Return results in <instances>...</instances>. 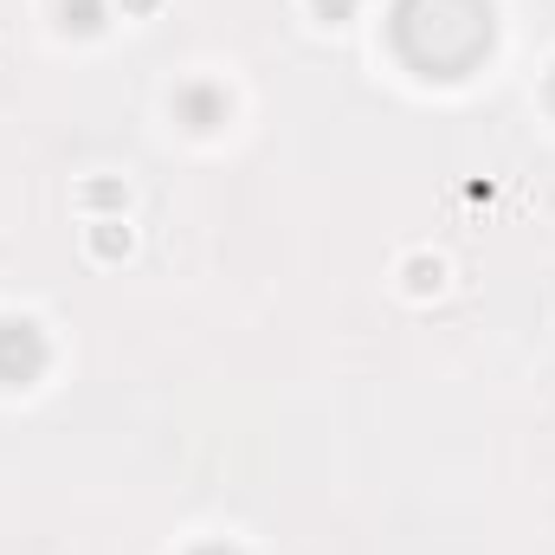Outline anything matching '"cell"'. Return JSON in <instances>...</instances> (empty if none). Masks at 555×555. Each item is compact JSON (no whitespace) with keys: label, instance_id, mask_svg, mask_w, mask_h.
Segmentation results:
<instances>
[{"label":"cell","instance_id":"9c48e42d","mask_svg":"<svg viewBox=\"0 0 555 555\" xmlns=\"http://www.w3.org/2000/svg\"><path fill=\"white\" fill-rule=\"evenodd\" d=\"M124 13H155V0H124Z\"/></svg>","mask_w":555,"mask_h":555},{"label":"cell","instance_id":"5b68a950","mask_svg":"<svg viewBox=\"0 0 555 555\" xmlns=\"http://www.w3.org/2000/svg\"><path fill=\"white\" fill-rule=\"evenodd\" d=\"M401 272H408V291H414V297H426V291H439V284H446V266H439V259H426V253H414Z\"/></svg>","mask_w":555,"mask_h":555},{"label":"cell","instance_id":"8992f818","mask_svg":"<svg viewBox=\"0 0 555 555\" xmlns=\"http://www.w3.org/2000/svg\"><path fill=\"white\" fill-rule=\"evenodd\" d=\"M85 201H91V207H124V188H117V181H91Z\"/></svg>","mask_w":555,"mask_h":555},{"label":"cell","instance_id":"ba28073f","mask_svg":"<svg viewBox=\"0 0 555 555\" xmlns=\"http://www.w3.org/2000/svg\"><path fill=\"white\" fill-rule=\"evenodd\" d=\"M194 555H240V550H227V543H201Z\"/></svg>","mask_w":555,"mask_h":555},{"label":"cell","instance_id":"3957f363","mask_svg":"<svg viewBox=\"0 0 555 555\" xmlns=\"http://www.w3.org/2000/svg\"><path fill=\"white\" fill-rule=\"evenodd\" d=\"M91 253H98V259H124V253H130V227H124V220H98V227H91Z\"/></svg>","mask_w":555,"mask_h":555},{"label":"cell","instance_id":"52a82bcc","mask_svg":"<svg viewBox=\"0 0 555 555\" xmlns=\"http://www.w3.org/2000/svg\"><path fill=\"white\" fill-rule=\"evenodd\" d=\"M310 13L336 26V20H349V13H356V0H310Z\"/></svg>","mask_w":555,"mask_h":555},{"label":"cell","instance_id":"7a4b0ae2","mask_svg":"<svg viewBox=\"0 0 555 555\" xmlns=\"http://www.w3.org/2000/svg\"><path fill=\"white\" fill-rule=\"evenodd\" d=\"M227 111H233V104H227V91H220V85H181V91H175V117H181L188 130H201V137H207V130H220V124H227Z\"/></svg>","mask_w":555,"mask_h":555},{"label":"cell","instance_id":"30bf717a","mask_svg":"<svg viewBox=\"0 0 555 555\" xmlns=\"http://www.w3.org/2000/svg\"><path fill=\"white\" fill-rule=\"evenodd\" d=\"M550 104H555V72H550Z\"/></svg>","mask_w":555,"mask_h":555},{"label":"cell","instance_id":"6da1fadb","mask_svg":"<svg viewBox=\"0 0 555 555\" xmlns=\"http://www.w3.org/2000/svg\"><path fill=\"white\" fill-rule=\"evenodd\" d=\"M52 349L33 317H0V388H33L46 375Z\"/></svg>","mask_w":555,"mask_h":555},{"label":"cell","instance_id":"277c9868","mask_svg":"<svg viewBox=\"0 0 555 555\" xmlns=\"http://www.w3.org/2000/svg\"><path fill=\"white\" fill-rule=\"evenodd\" d=\"M72 33H104V0H59Z\"/></svg>","mask_w":555,"mask_h":555}]
</instances>
